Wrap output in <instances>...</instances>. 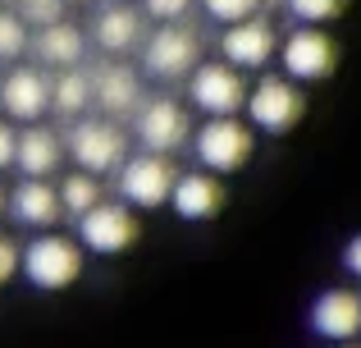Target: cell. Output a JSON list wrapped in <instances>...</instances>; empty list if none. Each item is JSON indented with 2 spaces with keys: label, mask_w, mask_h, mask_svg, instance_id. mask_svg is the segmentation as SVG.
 <instances>
[{
  "label": "cell",
  "mask_w": 361,
  "mask_h": 348,
  "mask_svg": "<svg viewBox=\"0 0 361 348\" xmlns=\"http://www.w3.org/2000/svg\"><path fill=\"white\" fill-rule=\"evenodd\" d=\"M142 9H147L151 18H160V23H183L192 0H142Z\"/></svg>",
  "instance_id": "484cf974"
},
{
  "label": "cell",
  "mask_w": 361,
  "mask_h": 348,
  "mask_svg": "<svg viewBox=\"0 0 361 348\" xmlns=\"http://www.w3.org/2000/svg\"><path fill=\"white\" fill-rule=\"evenodd\" d=\"M64 5H101V0H64Z\"/></svg>",
  "instance_id": "4dcf8cb0"
},
{
  "label": "cell",
  "mask_w": 361,
  "mask_h": 348,
  "mask_svg": "<svg viewBox=\"0 0 361 348\" xmlns=\"http://www.w3.org/2000/svg\"><path fill=\"white\" fill-rule=\"evenodd\" d=\"M5 206H9V193H5V184H0V215H5Z\"/></svg>",
  "instance_id": "f546056e"
},
{
  "label": "cell",
  "mask_w": 361,
  "mask_h": 348,
  "mask_svg": "<svg viewBox=\"0 0 361 348\" xmlns=\"http://www.w3.org/2000/svg\"><path fill=\"white\" fill-rule=\"evenodd\" d=\"M283 5H288V14L298 18V23L320 28V23H329V18H338V14H343V5H348V0H283Z\"/></svg>",
  "instance_id": "603a6c76"
},
{
  "label": "cell",
  "mask_w": 361,
  "mask_h": 348,
  "mask_svg": "<svg viewBox=\"0 0 361 348\" xmlns=\"http://www.w3.org/2000/svg\"><path fill=\"white\" fill-rule=\"evenodd\" d=\"M137 215L123 202H101L97 211H87L78 220V243L87 252H101V257H115V252H128L137 243Z\"/></svg>",
  "instance_id": "30bf717a"
},
{
  "label": "cell",
  "mask_w": 361,
  "mask_h": 348,
  "mask_svg": "<svg viewBox=\"0 0 361 348\" xmlns=\"http://www.w3.org/2000/svg\"><path fill=\"white\" fill-rule=\"evenodd\" d=\"M27 51H32L46 69L64 73V69H78V64H82V55H87V37H82V28H73L69 18H60V23H51V28H37V37H32Z\"/></svg>",
  "instance_id": "ac0fdd59"
},
{
  "label": "cell",
  "mask_w": 361,
  "mask_h": 348,
  "mask_svg": "<svg viewBox=\"0 0 361 348\" xmlns=\"http://www.w3.org/2000/svg\"><path fill=\"white\" fill-rule=\"evenodd\" d=\"M247 78L224 60H202L188 78V101L197 110H206V119H233L247 110Z\"/></svg>",
  "instance_id": "277c9868"
},
{
  "label": "cell",
  "mask_w": 361,
  "mask_h": 348,
  "mask_svg": "<svg viewBox=\"0 0 361 348\" xmlns=\"http://www.w3.org/2000/svg\"><path fill=\"white\" fill-rule=\"evenodd\" d=\"M18 270L27 275V284L46 289H69L82 275V248L78 239H64V234H37L23 252H18Z\"/></svg>",
  "instance_id": "7a4b0ae2"
},
{
  "label": "cell",
  "mask_w": 361,
  "mask_h": 348,
  "mask_svg": "<svg viewBox=\"0 0 361 348\" xmlns=\"http://www.w3.org/2000/svg\"><path fill=\"white\" fill-rule=\"evenodd\" d=\"M0 110H5L14 124H37V119L51 110V73L32 69V64H18L0 78Z\"/></svg>",
  "instance_id": "8fae6325"
},
{
  "label": "cell",
  "mask_w": 361,
  "mask_h": 348,
  "mask_svg": "<svg viewBox=\"0 0 361 348\" xmlns=\"http://www.w3.org/2000/svg\"><path fill=\"white\" fill-rule=\"evenodd\" d=\"M92 42L115 60V55L142 46V9H133L128 0H101L97 18H92Z\"/></svg>",
  "instance_id": "9a60e30c"
},
{
  "label": "cell",
  "mask_w": 361,
  "mask_h": 348,
  "mask_svg": "<svg viewBox=\"0 0 361 348\" xmlns=\"http://www.w3.org/2000/svg\"><path fill=\"white\" fill-rule=\"evenodd\" d=\"M133 138L142 143V152L151 156H174L178 147L192 138V119L174 97H151L142 101V110L133 115Z\"/></svg>",
  "instance_id": "8992f818"
},
{
  "label": "cell",
  "mask_w": 361,
  "mask_h": 348,
  "mask_svg": "<svg viewBox=\"0 0 361 348\" xmlns=\"http://www.w3.org/2000/svg\"><path fill=\"white\" fill-rule=\"evenodd\" d=\"M64 165V138L46 124H27L14 143V170L23 179H51Z\"/></svg>",
  "instance_id": "e0dca14e"
},
{
  "label": "cell",
  "mask_w": 361,
  "mask_h": 348,
  "mask_svg": "<svg viewBox=\"0 0 361 348\" xmlns=\"http://www.w3.org/2000/svg\"><path fill=\"white\" fill-rule=\"evenodd\" d=\"M18 252H23V248H18L9 234H0V284H5V280L18 270Z\"/></svg>",
  "instance_id": "4316f807"
},
{
  "label": "cell",
  "mask_w": 361,
  "mask_h": 348,
  "mask_svg": "<svg viewBox=\"0 0 361 348\" xmlns=\"http://www.w3.org/2000/svg\"><path fill=\"white\" fill-rule=\"evenodd\" d=\"M261 5H265V0H202V9L215 18V23H224V28L256 18V14H261Z\"/></svg>",
  "instance_id": "cb8c5ba5"
},
{
  "label": "cell",
  "mask_w": 361,
  "mask_h": 348,
  "mask_svg": "<svg viewBox=\"0 0 361 348\" xmlns=\"http://www.w3.org/2000/svg\"><path fill=\"white\" fill-rule=\"evenodd\" d=\"M197 64H202V37L192 23H165L142 42V69L160 83L192 78Z\"/></svg>",
  "instance_id": "3957f363"
},
{
  "label": "cell",
  "mask_w": 361,
  "mask_h": 348,
  "mask_svg": "<svg viewBox=\"0 0 361 348\" xmlns=\"http://www.w3.org/2000/svg\"><path fill=\"white\" fill-rule=\"evenodd\" d=\"M64 152L78 161V170L87 174H119V165L128 161V133L115 119H73V128L64 133Z\"/></svg>",
  "instance_id": "6da1fadb"
},
{
  "label": "cell",
  "mask_w": 361,
  "mask_h": 348,
  "mask_svg": "<svg viewBox=\"0 0 361 348\" xmlns=\"http://www.w3.org/2000/svg\"><path fill=\"white\" fill-rule=\"evenodd\" d=\"M27 46H32V28L14 9H0V60H18Z\"/></svg>",
  "instance_id": "7402d4cb"
},
{
  "label": "cell",
  "mask_w": 361,
  "mask_h": 348,
  "mask_svg": "<svg viewBox=\"0 0 361 348\" xmlns=\"http://www.w3.org/2000/svg\"><path fill=\"white\" fill-rule=\"evenodd\" d=\"M169 206H174L183 220H211V215L224 206V184L215 174H206V170L178 174L174 193H169Z\"/></svg>",
  "instance_id": "d6986e66"
},
{
  "label": "cell",
  "mask_w": 361,
  "mask_h": 348,
  "mask_svg": "<svg viewBox=\"0 0 361 348\" xmlns=\"http://www.w3.org/2000/svg\"><path fill=\"white\" fill-rule=\"evenodd\" d=\"M311 330L320 340H334V344H348L361 335V294L353 289H329V294L316 298L311 307Z\"/></svg>",
  "instance_id": "2e32d148"
},
{
  "label": "cell",
  "mask_w": 361,
  "mask_h": 348,
  "mask_svg": "<svg viewBox=\"0 0 361 348\" xmlns=\"http://www.w3.org/2000/svg\"><path fill=\"white\" fill-rule=\"evenodd\" d=\"M279 60H283V78H293V83H320V78L334 73L338 46H334V37L320 32V28H298V32L283 37Z\"/></svg>",
  "instance_id": "9c48e42d"
},
{
  "label": "cell",
  "mask_w": 361,
  "mask_h": 348,
  "mask_svg": "<svg viewBox=\"0 0 361 348\" xmlns=\"http://www.w3.org/2000/svg\"><path fill=\"white\" fill-rule=\"evenodd\" d=\"M14 14L27 28H51L64 18V0H14Z\"/></svg>",
  "instance_id": "d4e9b609"
},
{
  "label": "cell",
  "mask_w": 361,
  "mask_h": 348,
  "mask_svg": "<svg viewBox=\"0 0 361 348\" xmlns=\"http://www.w3.org/2000/svg\"><path fill=\"white\" fill-rule=\"evenodd\" d=\"M9 215H14L23 229H37V234H51L60 224L64 206H60V188L51 179H23V184L9 193Z\"/></svg>",
  "instance_id": "5bb4252c"
},
{
  "label": "cell",
  "mask_w": 361,
  "mask_h": 348,
  "mask_svg": "<svg viewBox=\"0 0 361 348\" xmlns=\"http://www.w3.org/2000/svg\"><path fill=\"white\" fill-rule=\"evenodd\" d=\"M55 188H60V206H64V215H73V220H82L87 211H97V206L106 202V188H101V179H97V174H87V170L64 174Z\"/></svg>",
  "instance_id": "44dd1931"
},
{
  "label": "cell",
  "mask_w": 361,
  "mask_h": 348,
  "mask_svg": "<svg viewBox=\"0 0 361 348\" xmlns=\"http://www.w3.org/2000/svg\"><path fill=\"white\" fill-rule=\"evenodd\" d=\"M174 184H178V170H174L169 156L137 152V156H128V161L119 165V197H123V206H142V211L165 206L169 193H174Z\"/></svg>",
  "instance_id": "52a82bcc"
},
{
  "label": "cell",
  "mask_w": 361,
  "mask_h": 348,
  "mask_svg": "<svg viewBox=\"0 0 361 348\" xmlns=\"http://www.w3.org/2000/svg\"><path fill=\"white\" fill-rule=\"evenodd\" d=\"M220 51H224V64H233V69H265L270 64V55L279 51V37H274V23L265 14L247 18V23H233L224 28L220 37Z\"/></svg>",
  "instance_id": "7c38bea8"
},
{
  "label": "cell",
  "mask_w": 361,
  "mask_h": 348,
  "mask_svg": "<svg viewBox=\"0 0 361 348\" xmlns=\"http://www.w3.org/2000/svg\"><path fill=\"white\" fill-rule=\"evenodd\" d=\"M307 110V97L293 78H279V73H265L252 92H247V115L261 133H288L293 124Z\"/></svg>",
  "instance_id": "ba28073f"
},
{
  "label": "cell",
  "mask_w": 361,
  "mask_h": 348,
  "mask_svg": "<svg viewBox=\"0 0 361 348\" xmlns=\"http://www.w3.org/2000/svg\"><path fill=\"white\" fill-rule=\"evenodd\" d=\"M252 147H256V138L238 115L233 119H206V124L192 133V152H197V161H202L206 174L243 170V165L252 161Z\"/></svg>",
  "instance_id": "5b68a950"
},
{
  "label": "cell",
  "mask_w": 361,
  "mask_h": 348,
  "mask_svg": "<svg viewBox=\"0 0 361 348\" xmlns=\"http://www.w3.org/2000/svg\"><path fill=\"white\" fill-rule=\"evenodd\" d=\"M343 266H348V270H353V275L361 280V234H357V239L343 248Z\"/></svg>",
  "instance_id": "f1b7e54d"
},
{
  "label": "cell",
  "mask_w": 361,
  "mask_h": 348,
  "mask_svg": "<svg viewBox=\"0 0 361 348\" xmlns=\"http://www.w3.org/2000/svg\"><path fill=\"white\" fill-rule=\"evenodd\" d=\"M92 106V73L87 69H64L51 78V110H60L64 119H78Z\"/></svg>",
  "instance_id": "ffe728a7"
},
{
  "label": "cell",
  "mask_w": 361,
  "mask_h": 348,
  "mask_svg": "<svg viewBox=\"0 0 361 348\" xmlns=\"http://www.w3.org/2000/svg\"><path fill=\"white\" fill-rule=\"evenodd\" d=\"M142 78L128 69V64H101L97 73H92V106L106 110V119H128L142 110Z\"/></svg>",
  "instance_id": "4fadbf2b"
},
{
  "label": "cell",
  "mask_w": 361,
  "mask_h": 348,
  "mask_svg": "<svg viewBox=\"0 0 361 348\" xmlns=\"http://www.w3.org/2000/svg\"><path fill=\"white\" fill-rule=\"evenodd\" d=\"M14 143H18V128L0 119V170H9V165H14Z\"/></svg>",
  "instance_id": "83f0119b"
},
{
  "label": "cell",
  "mask_w": 361,
  "mask_h": 348,
  "mask_svg": "<svg viewBox=\"0 0 361 348\" xmlns=\"http://www.w3.org/2000/svg\"><path fill=\"white\" fill-rule=\"evenodd\" d=\"M338 348H353V344H338Z\"/></svg>",
  "instance_id": "1f68e13d"
}]
</instances>
